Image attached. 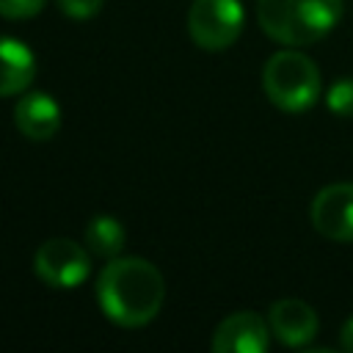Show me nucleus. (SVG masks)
I'll list each match as a JSON object with an SVG mask.
<instances>
[{
    "mask_svg": "<svg viewBox=\"0 0 353 353\" xmlns=\"http://www.w3.org/2000/svg\"><path fill=\"white\" fill-rule=\"evenodd\" d=\"M163 273L143 256H113L97 279V301L108 320L121 328L152 323L163 306Z\"/></svg>",
    "mask_w": 353,
    "mask_h": 353,
    "instance_id": "obj_1",
    "label": "nucleus"
},
{
    "mask_svg": "<svg viewBox=\"0 0 353 353\" xmlns=\"http://www.w3.org/2000/svg\"><path fill=\"white\" fill-rule=\"evenodd\" d=\"M342 17V0H256L259 28L279 44L320 41Z\"/></svg>",
    "mask_w": 353,
    "mask_h": 353,
    "instance_id": "obj_2",
    "label": "nucleus"
},
{
    "mask_svg": "<svg viewBox=\"0 0 353 353\" xmlns=\"http://www.w3.org/2000/svg\"><path fill=\"white\" fill-rule=\"evenodd\" d=\"M262 88L279 110L303 113L317 102L323 77L309 55L298 50H279L262 69Z\"/></svg>",
    "mask_w": 353,
    "mask_h": 353,
    "instance_id": "obj_3",
    "label": "nucleus"
},
{
    "mask_svg": "<svg viewBox=\"0 0 353 353\" xmlns=\"http://www.w3.org/2000/svg\"><path fill=\"white\" fill-rule=\"evenodd\" d=\"M245 11L240 0H193L188 11V33L196 47L221 52L232 47L243 30Z\"/></svg>",
    "mask_w": 353,
    "mask_h": 353,
    "instance_id": "obj_4",
    "label": "nucleus"
},
{
    "mask_svg": "<svg viewBox=\"0 0 353 353\" xmlns=\"http://www.w3.org/2000/svg\"><path fill=\"white\" fill-rule=\"evenodd\" d=\"M33 270L44 284L55 290H72L88 279V251L74 240L52 237L39 245L33 256Z\"/></svg>",
    "mask_w": 353,
    "mask_h": 353,
    "instance_id": "obj_5",
    "label": "nucleus"
},
{
    "mask_svg": "<svg viewBox=\"0 0 353 353\" xmlns=\"http://www.w3.org/2000/svg\"><path fill=\"white\" fill-rule=\"evenodd\" d=\"M309 218L325 240L353 243V182H334L317 190Z\"/></svg>",
    "mask_w": 353,
    "mask_h": 353,
    "instance_id": "obj_6",
    "label": "nucleus"
},
{
    "mask_svg": "<svg viewBox=\"0 0 353 353\" xmlns=\"http://www.w3.org/2000/svg\"><path fill=\"white\" fill-rule=\"evenodd\" d=\"M270 323L256 312H234L218 323L212 334L215 353H265L270 345Z\"/></svg>",
    "mask_w": 353,
    "mask_h": 353,
    "instance_id": "obj_7",
    "label": "nucleus"
},
{
    "mask_svg": "<svg viewBox=\"0 0 353 353\" xmlns=\"http://www.w3.org/2000/svg\"><path fill=\"white\" fill-rule=\"evenodd\" d=\"M268 323H270L273 336L290 347H301V345L312 342L320 328L317 312L306 301H298V298L276 301L268 309Z\"/></svg>",
    "mask_w": 353,
    "mask_h": 353,
    "instance_id": "obj_8",
    "label": "nucleus"
},
{
    "mask_svg": "<svg viewBox=\"0 0 353 353\" xmlns=\"http://www.w3.org/2000/svg\"><path fill=\"white\" fill-rule=\"evenodd\" d=\"M14 124L30 141H50L61 127V110L52 97L41 91H30L17 102Z\"/></svg>",
    "mask_w": 353,
    "mask_h": 353,
    "instance_id": "obj_9",
    "label": "nucleus"
},
{
    "mask_svg": "<svg viewBox=\"0 0 353 353\" xmlns=\"http://www.w3.org/2000/svg\"><path fill=\"white\" fill-rule=\"evenodd\" d=\"M36 77V58L28 44L0 36V97L22 94Z\"/></svg>",
    "mask_w": 353,
    "mask_h": 353,
    "instance_id": "obj_10",
    "label": "nucleus"
},
{
    "mask_svg": "<svg viewBox=\"0 0 353 353\" xmlns=\"http://www.w3.org/2000/svg\"><path fill=\"white\" fill-rule=\"evenodd\" d=\"M124 240H127L124 226L113 215H97L85 226V245L91 254H97L102 259L119 256L124 248Z\"/></svg>",
    "mask_w": 353,
    "mask_h": 353,
    "instance_id": "obj_11",
    "label": "nucleus"
},
{
    "mask_svg": "<svg viewBox=\"0 0 353 353\" xmlns=\"http://www.w3.org/2000/svg\"><path fill=\"white\" fill-rule=\"evenodd\" d=\"M325 105L334 116H353V77L336 80L325 94Z\"/></svg>",
    "mask_w": 353,
    "mask_h": 353,
    "instance_id": "obj_12",
    "label": "nucleus"
},
{
    "mask_svg": "<svg viewBox=\"0 0 353 353\" xmlns=\"http://www.w3.org/2000/svg\"><path fill=\"white\" fill-rule=\"evenodd\" d=\"M47 0H0V17L6 19H28L44 8Z\"/></svg>",
    "mask_w": 353,
    "mask_h": 353,
    "instance_id": "obj_13",
    "label": "nucleus"
},
{
    "mask_svg": "<svg viewBox=\"0 0 353 353\" xmlns=\"http://www.w3.org/2000/svg\"><path fill=\"white\" fill-rule=\"evenodd\" d=\"M58 8L72 19H88L102 8V0H58Z\"/></svg>",
    "mask_w": 353,
    "mask_h": 353,
    "instance_id": "obj_14",
    "label": "nucleus"
},
{
    "mask_svg": "<svg viewBox=\"0 0 353 353\" xmlns=\"http://www.w3.org/2000/svg\"><path fill=\"white\" fill-rule=\"evenodd\" d=\"M339 342H342V347H345L347 353H353V317H347V320L342 323V328H339Z\"/></svg>",
    "mask_w": 353,
    "mask_h": 353,
    "instance_id": "obj_15",
    "label": "nucleus"
}]
</instances>
